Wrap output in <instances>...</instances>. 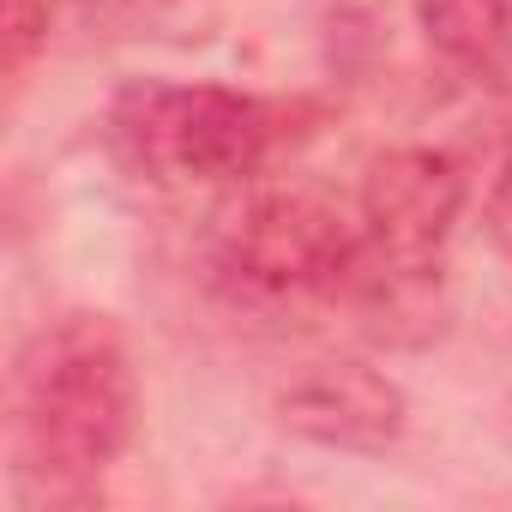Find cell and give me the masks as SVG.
<instances>
[{"mask_svg":"<svg viewBox=\"0 0 512 512\" xmlns=\"http://www.w3.org/2000/svg\"><path fill=\"white\" fill-rule=\"evenodd\" d=\"M404 392L368 362H308L278 392V422L332 452H386L404 434Z\"/></svg>","mask_w":512,"mask_h":512,"instance_id":"cell-5","label":"cell"},{"mask_svg":"<svg viewBox=\"0 0 512 512\" xmlns=\"http://www.w3.org/2000/svg\"><path fill=\"white\" fill-rule=\"evenodd\" d=\"M97 7H139V0H97Z\"/></svg>","mask_w":512,"mask_h":512,"instance_id":"cell-9","label":"cell"},{"mask_svg":"<svg viewBox=\"0 0 512 512\" xmlns=\"http://www.w3.org/2000/svg\"><path fill=\"white\" fill-rule=\"evenodd\" d=\"M464 163L440 145H392L362 175V260L350 296L374 314L410 308L440 284V253L464 217Z\"/></svg>","mask_w":512,"mask_h":512,"instance_id":"cell-4","label":"cell"},{"mask_svg":"<svg viewBox=\"0 0 512 512\" xmlns=\"http://www.w3.org/2000/svg\"><path fill=\"white\" fill-rule=\"evenodd\" d=\"M109 133L145 181L235 193L272 163L278 109L229 85L133 79L109 109Z\"/></svg>","mask_w":512,"mask_h":512,"instance_id":"cell-3","label":"cell"},{"mask_svg":"<svg viewBox=\"0 0 512 512\" xmlns=\"http://www.w3.org/2000/svg\"><path fill=\"white\" fill-rule=\"evenodd\" d=\"M0 31H7V67L19 73V67L49 43V0H7V19H0Z\"/></svg>","mask_w":512,"mask_h":512,"instance_id":"cell-7","label":"cell"},{"mask_svg":"<svg viewBox=\"0 0 512 512\" xmlns=\"http://www.w3.org/2000/svg\"><path fill=\"white\" fill-rule=\"evenodd\" d=\"M362 223H350L314 187H235L211 229V266L235 302L302 308L338 302L356 284Z\"/></svg>","mask_w":512,"mask_h":512,"instance_id":"cell-2","label":"cell"},{"mask_svg":"<svg viewBox=\"0 0 512 512\" xmlns=\"http://www.w3.org/2000/svg\"><path fill=\"white\" fill-rule=\"evenodd\" d=\"M428 49L482 91H512V0H416Z\"/></svg>","mask_w":512,"mask_h":512,"instance_id":"cell-6","label":"cell"},{"mask_svg":"<svg viewBox=\"0 0 512 512\" xmlns=\"http://www.w3.org/2000/svg\"><path fill=\"white\" fill-rule=\"evenodd\" d=\"M482 223H488V241L512 260V163L494 175V187H488V199H482Z\"/></svg>","mask_w":512,"mask_h":512,"instance_id":"cell-8","label":"cell"},{"mask_svg":"<svg viewBox=\"0 0 512 512\" xmlns=\"http://www.w3.org/2000/svg\"><path fill=\"white\" fill-rule=\"evenodd\" d=\"M139 428V374L109 314L43 320L13 362V446L49 494L91 488Z\"/></svg>","mask_w":512,"mask_h":512,"instance_id":"cell-1","label":"cell"}]
</instances>
